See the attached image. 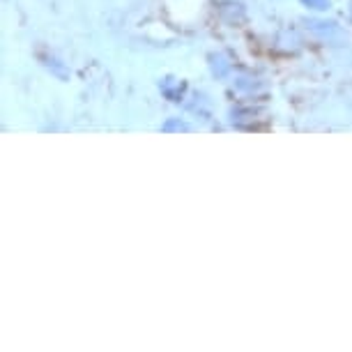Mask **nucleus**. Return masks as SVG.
Listing matches in <instances>:
<instances>
[{
  "label": "nucleus",
  "mask_w": 352,
  "mask_h": 352,
  "mask_svg": "<svg viewBox=\"0 0 352 352\" xmlns=\"http://www.w3.org/2000/svg\"><path fill=\"white\" fill-rule=\"evenodd\" d=\"M219 16H221V21H226L228 25H240L247 21V12L240 3H230V0H226V3H219Z\"/></svg>",
  "instance_id": "f257e3e1"
},
{
  "label": "nucleus",
  "mask_w": 352,
  "mask_h": 352,
  "mask_svg": "<svg viewBox=\"0 0 352 352\" xmlns=\"http://www.w3.org/2000/svg\"><path fill=\"white\" fill-rule=\"evenodd\" d=\"M159 88H162L166 99H170V102H180L187 85H184L182 81H175V78H164V81L159 83Z\"/></svg>",
  "instance_id": "f03ea898"
},
{
  "label": "nucleus",
  "mask_w": 352,
  "mask_h": 352,
  "mask_svg": "<svg viewBox=\"0 0 352 352\" xmlns=\"http://www.w3.org/2000/svg\"><path fill=\"white\" fill-rule=\"evenodd\" d=\"M210 69H212V74H214L217 78H223L230 72V63L226 60V56H221V53H212V56H210Z\"/></svg>",
  "instance_id": "7ed1b4c3"
},
{
  "label": "nucleus",
  "mask_w": 352,
  "mask_h": 352,
  "mask_svg": "<svg viewBox=\"0 0 352 352\" xmlns=\"http://www.w3.org/2000/svg\"><path fill=\"white\" fill-rule=\"evenodd\" d=\"M309 28L318 32V35H331V32H338L334 21H309Z\"/></svg>",
  "instance_id": "20e7f679"
},
{
  "label": "nucleus",
  "mask_w": 352,
  "mask_h": 352,
  "mask_svg": "<svg viewBox=\"0 0 352 352\" xmlns=\"http://www.w3.org/2000/svg\"><path fill=\"white\" fill-rule=\"evenodd\" d=\"M162 131H166V134H168V131H189V124L182 122L180 118H173V120H168L164 124Z\"/></svg>",
  "instance_id": "39448f33"
},
{
  "label": "nucleus",
  "mask_w": 352,
  "mask_h": 352,
  "mask_svg": "<svg viewBox=\"0 0 352 352\" xmlns=\"http://www.w3.org/2000/svg\"><path fill=\"white\" fill-rule=\"evenodd\" d=\"M300 3L304 5V8H309V10H316V12H324V10H329V0H300Z\"/></svg>",
  "instance_id": "423d86ee"
},
{
  "label": "nucleus",
  "mask_w": 352,
  "mask_h": 352,
  "mask_svg": "<svg viewBox=\"0 0 352 352\" xmlns=\"http://www.w3.org/2000/svg\"><path fill=\"white\" fill-rule=\"evenodd\" d=\"M235 85H237V90H256L261 83H258V81H251V78H237Z\"/></svg>",
  "instance_id": "0eeeda50"
}]
</instances>
